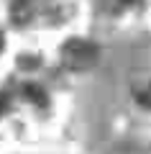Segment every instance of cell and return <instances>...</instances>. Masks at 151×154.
<instances>
[{
    "label": "cell",
    "mask_w": 151,
    "mask_h": 154,
    "mask_svg": "<svg viewBox=\"0 0 151 154\" xmlns=\"http://www.w3.org/2000/svg\"><path fill=\"white\" fill-rule=\"evenodd\" d=\"M0 49H3V33H0Z\"/></svg>",
    "instance_id": "obj_3"
},
{
    "label": "cell",
    "mask_w": 151,
    "mask_h": 154,
    "mask_svg": "<svg viewBox=\"0 0 151 154\" xmlns=\"http://www.w3.org/2000/svg\"><path fill=\"white\" fill-rule=\"evenodd\" d=\"M97 59V46L90 41H69L62 49V62L69 69H85Z\"/></svg>",
    "instance_id": "obj_1"
},
{
    "label": "cell",
    "mask_w": 151,
    "mask_h": 154,
    "mask_svg": "<svg viewBox=\"0 0 151 154\" xmlns=\"http://www.w3.org/2000/svg\"><path fill=\"white\" fill-rule=\"evenodd\" d=\"M23 90H26V98H28V100H33V103H41V105L46 103V95H44L41 88H36V85H26Z\"/></svg>",
    "instance_id": "obj_2"
}]
</instances>
